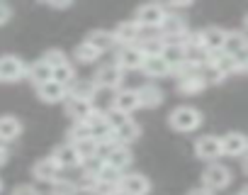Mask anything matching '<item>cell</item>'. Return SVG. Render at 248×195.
Instances as JSON below:
<instances>
[{"label": "cell", "instance_id": "45", "mask_svg": "<svg viewBox=\"0 0 248 195\" xmlns=\"http://www.w3.org/2000/svg\"><path fill=\"white\" fill-rule=\"evenodd\" d=\"M0 149H8V144H5L3 139H0Z\"/></svg>", "mask_w": 248, "mask_h": 195}, {"label": "cell", "instance_id": "21", "mask_svg": "<svg viewBox=\"0 0 248 195\" xmlns=\"http://www.w3.org/2000/svg\"><path fill=\"white\" fill-rule=\"evenodd\" d=\"M85 44H90L97 54H105V51H109V49L114 47V37H112V32H107V30H93V32L85 37Z\"/></svg>", "mask_w": 248, "mask_h": 195}, {"label": "cell", "instance_id": "43", "mask_svg": "<svg viewBox=\"0 0 248 195\" xmlns=\"http://www.w3.org/2000/svg\"><path fill=\"white\" fill-rule=\"evenodd\" d=\"M187 195H214L212 190H207V188H195V190H190Z\"/></svg>", "mask_w": 248, "mask_h": 195}, {"label": "cell", "instance_id": "41", "mask_svg": "<svg viewBox=\"0 0 248 195\" xmlns=\"http://www.w3.org/2000/svg\"><path fill=\"white\" fill-rule=\"evenodd\" d=\"M10 15H13V10H10V5H5V3H0V27H3L8 20H10Z\"/></svg>", "mask_w": 248, "mask_h": 195}, {"label": "cell", "instance_id": "32", "mask_svg": "<svg viewBox=\"0 0 248 195\" xmlns=\"http://www.w3.org/2000/svg\"><path fill=\"white\" fill-rule=\"evenodd\" d=\"M76 193L78 190H76L73 180H68V178H56L51 183V190H49V195H76Z\"/></svg>", "mask_w": 248, "mask_h": 195}, {"label": "cell", "instance_id": "23", "mask_svg": "<svg viewBox=\"0 0 248 195\" xmlns=\"http://www.w3.org/2000/svg\"><path fill=\"white\" fill-rule=\"evenodd\" d=\"M32 176L42 183H54L59 178V168L51 159H39L34 166H32Z\"/></svg>", "mask_w": 248, "mask_h": 195}, {"label": "cell", "instance_id": "25", "mask_svg": "<svg viewBox=\"0 0 248 195\" xmlns=\"http://www.w3.org/2000/svg\"><path fill=\"white\" fill-rule=\"evenodd\" d=\"M141 71L149 76V78H163L170 73V66L161 59V56H144L141 61Z\"/></svg>", "mask_w": 248, "mask_h": 195}, {"label": "cell", "instance_id": "35", "mask_svg": "<svg viewBox=\"0 0 248 195\" xmlns=\"http://www.w3.org/2000/svg\"><path fill=\"white\" fill-rule=\"evenodd\" d=\"M42 61L49 66V68H56V66H61V64H66L68 59H66V54L61 51V49H49L44 56H42Z\"/></svg>", "mask_w": 248, "mask_h": 195}, {"label": "cell", "instance_id": "42", "mask_svg": "<svg viewBox=\"0 0 248 195\" xmlns=\"http://www.w3.org/2000/svg\"><path fill=\"white\" fill-rule=\"evenodd\" d=\"M49 8H54V10H68L71 8V3L68 0H56V3H46Z\"/></svg>", "mask_w": 248, "mask_h": 195}, {"label": "cell", "instance_id": "30", "mask_svg": "<svg viewBox=\"0 0 248 195\" xmlns=\"http://www.w3.org/2000/svg\"><path fill=\"white\" fill-rule=\"evenodd\" d=\"M73 56H76L80 64H93V61H97V59H100V54H97L90 44H85V42H80V44L76 47Z\"/></svg>", "mask_w": 248, "mask_h": 195}, {"label": "cell", "instance_id": "11", "mask_svg": "<svg viewBox=\"0 0 248 195\" xmlns=\"http://www.w3.org/2000/svg\"><path fill=\"white\" fill-rule=\"evenodd\" d=\"M200 37H202V49L207 54H219L224 47V39H226V30L219 25H212V27H204L200 32Z\"/></svg>", "mask_w": 248, "mask_h": 195}, {"label": "cell", "instance_id": "16", "mask_svg": "<svg viewBox=\"0 0 248 195\" xmlns=\"http://www.w3.org/2000/svg\"><path fill=\"white\" fill-rule=\"evenodd\" d=\"M112 134H114V142H117L119 146H129L132 142H137V139L141 137V125L129 117L124 125H119L117 130H112Z\"/></svg>", "mask_w": 248, "mask_h": 195}, {"label": "cell", "instance_id": "31", "mask_svg": "<svg viewBox=\"0 0 248 195\" xmlns=\"http://www.w3.org/2000/svg\"><path fill=\"white\" fill-rule=\"evenodd\" d=\"M102 163H105V159H102L100 154H93V156H83L78 166L83 168V173H90V176H95V173L102 168Z\"/></svg>", "mask_w": 248, "mask_h": 195}, {"label": "cell", "instance_id": "1", "mask_svg": "<svg viewBox=\"0 0 248 195\" xmlns=\"http://www.w3.org/2000/svg\"><path fill=\"white\" fill-rule=\"evenodd\" d=\"M168 125L175 132H192L202 125V113L197 108H190V105H178L168 115Z\"/></svg>", "mask_w": 248, "mask_h": 195}, {"label": "cell", "instance_id": "34", "mask_svg": "<svg viewBox=\"0 0 248 195\" xmlns=\"http://www.w3.org/2000/svg\"><path fill=\"white\" fill-rule=\"evenodd\" d=\"M95 178H97L100 183H119V178H122V171H117V168H112V166L102 163V168L95 173Z\"/></svg>", "mask_w": 248, "mask_h": 195}, {"label": "cell", "instance_id": "9", "mask_svg": "<svg viewBox=\"0 0 248 195\" xmlns=\"http://www.w3.org/2000/svg\"><path fill=\"white\" fill-rule=\"evenodd\" d=\"M49 159L56 163V168H76V166L80 163V154H78V149H76L71 142L59 144Z\"/></svg>", "mask_w": 248, "mask_h": 195}, {"label": "cell", "instance_id": "39", "mask_svg": "<svg viewBox=\"0 0 248 195\" xmlns=\"http://www.w3.org/2000/svg\"><path fill=\"white\" fill-rule=\"evenodd\" d=\"M90 195H119V188H117V183H100L97 180Z\"/></svg>", "mask_w": 248, "mask_h": 195}, {"label": "cell", "instance_id": "33", "mask_svg": "<svg viewBox=\"0 0 248 195\" xmlns=\"http://www.w3.org/2000/svg\"><path fill=\"white\" fill-rule=\"evenodd\" d=\"M83 139H90V132H88V125L85 122H73L71 130H68V142L71 144H78Z\"/></svg>", "mask_w": 248, "mask_h": 195}, {"label": "cell", "instance_id": "6", "mask_svg": "<svg viewBox=\"0 0 248 195\" xmlns=\"http://www.w3.org/2000/svg\"><path fill=\"white\" fill-rule=\"evenodd\" d=\"M158 32H161V39H163V42H180L183 34L187 32V25H185V20H183L180 15L168 13V15L163 17V22L158 25Z\"/></svg>", "mask_w": 248, "mask_h": 195}, {"label": "cell", "instance_id": "3", "mask_svg": "<svg viewBox=\"0 0 248 195\" xmlns=\"http://www.w3.org/2000/svg\"><path fill=\"white\" fill-rule=\"evenodd\" d=\"M231 183V171L224 166V163H209L207 168H204V173H202V188H207V190H221V188H226Z\"/></svg>", "mask_w": 248, "mask_h": 195}, {"label": "cell", "instance_id": "27", "mask_svg": "<svg viewBox=\"0 0 248 195\" xmlns=\"http://www.w3.org/2000/svg\"><path fill=\"white\" fill-rule=\"evenodd\" d=\"M207 88L204 78L202 76H185V78H178V90L183 95H197Z\"/></svg>", "mask_w": 248, "mask_h": 195}, {"label": "cell", "instance_id": "14", "mask_svg": "<svg viewBox=\"0 0 248 195\" xmlns=\"http://www.w3.org/2000/svg\"><path fill=\"white\" fill-rule=\"evenodd\" d=\"M137 93V103H139V108H158L161 103H163V90L158 88V85H154V83H146V85H141V88H137L134 90Z\"/></svg>", "mask_w": 248, "mask_h": 195}, {"label": "cell", "instance_id": "26", "mask_svg": "<svg viewBox=\"0 0 248 195\" xmlns=\"http://www.w3.org/2000/svg\"><path fill=\"white\" fill-rule=\"evenodd\" d=\"M20 134H22V122L17 117H13V115H3V117H0V139H3L5 144L17 139Z\"/></svg>", "mask_w": 248, "mask_h": 195}, {"label": "cell", "instance_id": "36", "mask_svg": "<svg viewBox=\"0 0 248 195\" xmlns=\"http://www.w3.org/2000/svg\"><path fill=\"white\" fill-rule=\"evenodd\" d=\"M95 183H97V178L95 176H90V173H80L76 180H73V185H76V190L80 193H93V188H95Z\"/></svg>", "mask_w": 248, "mask_h": 195}, {"label": "cell", "instance_id": "13", "mask_svg": "<svg viewBox=\"0 0 248 195\" xmlns=\"http://www.w3.org/2000/svg\"><path fill=\"white\" fill-rule=\"evenodd\" d=\"M219 142H221V156L224 154L226 156H243L248 151V139L241 132H229V134L219 137Z\"/></svg>", "mask_w": 248, "mask_h": 195}, {"label": "cell", "instance_id": "47", "mask_svg": "<svg viewBox=\"0 0 248 195\" xmlns=\"http://www.w3.org/2000/svg\"><path fill=\"white\" fill-rule=\"evenodd\" d=\"M0 190H3V180H0Z\"/></svg>", "mask_w": 248, "mask_h": 195}, {"label": "cell", "instance_id": "22", "mask_svg": "<svg viewBox=\"0 0 248 195\" xmlns=\"http://www.w3.org/2000/svg\"><path fill=\"white\" fill-rule=\"evenodd\" d=\"M66 95L68 98H80V100H93V95H95V83H93V78L90 81H85V78H76L68 88H66Z\"/></svg>", "mask_w": 248, "mask_h": 195}, {"label": "cell", "instance_id": "46", "mask_svg": "<svg viewBox=\"0 0 248 195\" xmlns=\"http://www.w3.org/2000/svg\"><path fill=\"white\" fill-rule=\"evenodd\" d=\"M236 195H248V190H238V193H236Z\"/></svg>", "mask_w": 248, "mask_h": 195}, {"label": "cell", "instance_id": "4", "mask_svg": "<svg viewBox=\"0 0 248 195\" xmlns=\"http://www.w3.org/2000/svg\"><path fill=\"white\" fill-rule=\"evenodd\" d=\"M27 76V64L20 56H0V83H15Z\"/></svg>", "mask_w": 248, "mask_h": 195}, {"label": "cell", "instance_id": "15", "mask_svg": "<svg viewBox=\"0 0 248 195\" xmlns=\"http://www.w3.org/2000/svg\"><path fill=\"white\" fill-rule=\"evenodd\" d=\"M63 110L66 115L73 120V122H85L93 113V105L88 100H80V98H68L66 95V100H63Z\"/></svg>", "mask_w": 248, "mask_h": 195}, {"label": "cell", "instance_id": "7", "mask_svg": "<svg viewBox=\"0 0 248 195\" xmlns=\"http://www.w3.org/2000/svg\"><path fill=\"white\" fill-rule=\"evenodd\" d=\"M195 154L197 159L207 161V163H214L219 156H221V142L217 134H204L195 142Z\"/></svg>", "mask_w": 248, "mask_h": 195}, {"label": "cell", "instance_id": "10", "mask_svg": "<svg viewBox=\"0 0 248 195\" xmlns=\"http://www.w3.org/2000/svg\"><path fill=\"white\" fill-rule=\"evenodd\" d=\"M112 37H114V44H119V47H132V44H137L141 39V27L137 22H132V20L129 22H119L114 27Z\"/></svg>", "mask_w": 248, "mask_h": 195}, {"label": "cell", "instance_id": "20", "mask_svg": "<svg viewBox=\"0 0 248 195\" xmlns=\"http://www.w3.org/2000/svg\"><path fill=\"white\" fill-rule=\"evenodd\" d=\"M102 159H105V163L107 166H112V168H117V171H124L129 163H132V151H129V146H114V149H109L107 154H102Z\"/></svg>", "mask_w": 248, "mask_h": 195}, {"label": "cell", "instance_id": "40", "mask_svg": "<svg viewBox=\"0 0 248 195\" xmlns=\"http://www.w3.org/2000/svg\"><path fill=\"white\" fill-rule=\"evenodd\" d=\"M10 195H42L34 185H30V183H22V185H17V188H13V193Z\"/></svg>", "mask_w": 248, "mask_h": 195}, {"label": "cell", "instance_id": "24", "mask_svg": "<svg viewBox=\"0 0 248 195\" xmlns=\"http://www.w3.org/2000/svg\"><path fill=\"white\" fill-rule=\"evenodd\" d=\"M246 47H248V42H246V34L243 32H226V39H224L221 51L226 56H238V54H246Z\"/></svg>", "mask_w": 248, "mask_h": 195}, {"label": "cell", "instance_id": "12", "mask_svg": "<svg viewBox=\"0 0 248 195\" xmlns=\"http://www.w3.org/2000/svg\"><path fill=\"white\" fill-rule=\"evenodd\" d=\"M95 88H105V90H114L119 83H122V71L114 66V64H105L97 68L95 78H93Z\"/></svg>", "mask_w": 248, "mask_h": 195}, {"label": "cell", "instance_id": "37", "mask_svg": "<svg viewBox=\"0 0 248 195\" xmlns=\"http://www.w3.org/2000/svg\"><path fill=\"white\" fill-rule=\"evenodd\" d=\"M127 120H129L127 115H122V113H117V110H112V108H109V110L105 113V122L109 125V130H117L119 125H124Z\"/></svg>", "mask_w": 248, "mask_h": 195}, {"label": "cell", "instance_id": "5", "mask_svg": "<svg viewBox=\"0 0 248 195\" xmlns=\"http://www.w3.org/2000/svg\"><path fill=\"white\" fill-rule=\"evenodd\" d=\"M117 188L119 195H146L151 190V183L144 173H122Z\"/></svg>", "mask_w": 248, "mask_h": 195}, {"label": "cell", "instance_id": "29", "mask_svg": "<svg viewBox=\"0 0 248 195\" xmlns=\"http://www.w3.org/2000/svg\"><path fill=\"white\" fill-rule=\"evenodd\" d=\"M51 81H56V83H61V85H71L73 81H76V68L66 61V64H61V66H56V68H51Z\"/></svg>", "mask_w": 248, "mask_h": 195}, {"label": "cell", "instance_id": "17", "mask_svg": "<svg viewBox=\"0 0 248 195\" xmlns=\"http://www.w3.org/2000/svg\"><path fill=\"white\" fill-rule=\"evenodd\" d=\"M137 108H139V103H137V93H134V90H119V93H114V98H112V110H117V113H122V115L129 117Z\"/></svg>", "mask_w": 248, "mask_h": 195}, {"label": "cell", "instance_id": "44", "mask_svg": "<svg viewBox=\"0 0 248 195\" xmlns=\"http://www.w3.org/2000/svg\"><path fill=\"white\" fill-rule=\"evenodd\" d=\"M8 161V149H0V166Z\"/></svg>", "mask_w": 248, "mask_h": 195}, {"label": "cell", "instance_id": "2", "mask_svg": "<svg viewBox=\"0 0 248 195\" xmlns=\"http://www.w3.org/2000/svg\"><path fill=\"white\" fill-rule=\"evenodd\" d=\"M166 5H158V3H146V5H139L137 13H134V20L141 30H158V25L163 22L166 17Z\"/></svg>", "mask_w": 248, "mask_h": 195}, {"label": "cell", "instance_id": "38", "mask_svg": "<svg viewBox=\"0 0 248 195\" xmlns=\"http://www.w3.org/2000/svg\"><path fill=\"white\" fill-rule=\"evenodd\" d=\"M73 146L78 149L80 159H83V156H93V154H100V151H97V142H93V139H83V142H78V144H73Z\"/></svg>", "mask_w": 248, "mask_h": 195}, {"label": "cell", "instance_id": "19", "mask_svg": "<svg viewBox=\"0 0 248 195\" xmlns=\"http://www.w3.org/2000/svg\"><path fill=\"white\" fill-rule=\"evenodd\" d=\"M37 95L44 103H63L66 100V85H61L56 81H46V83L37 85Z\"/></svg>", "mask_w": 248, "mask_h": 195}, {"label": "cell", "instance_id": "28", "mask_svg": "<svg viewBox=\"0 0 248 195\" xmlns=\"http://www.w3.org/2000/svg\"><path fill=\"white\" fill-rule=\"evenodd\" d=\"M27 78H30L34 85H42V83L51 81V68L39 59V61H34L32 66H27Z\"/></svg>", "mask_w": 248, "mask_h": 195}, {"label": "cell", "instance_id": "18", "mask_svg": "<svg viewBox=\"0 0 248 195\" xmlns=\"http://www.w3.org/2000/svg\"><path fill=\"white\" fill-rule=\"evenodd\" d=\"M158 56H161V59L170 66V71H173V68H178L180 64H185V47H183L180 42H163Z\"/></svg>", "mask_w": 248, "mask_h": 195}, {"label": "cell", "instance_id": "8", "mask_svg": "<svg viewBox=\"0 0 248 195\" xmlns=\"http://www.w3.org/2000/svg\"><path fill=\"white\" fill-rule=\"evenodd\" d=\"M141 61H144L141 49H139L137 44H132V47H122V49L117 51L114 66H117L119 71H137V68H141Z\"/></svg>", "mask_w": 248, "mask_h": 195}]
</instances>
